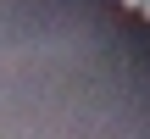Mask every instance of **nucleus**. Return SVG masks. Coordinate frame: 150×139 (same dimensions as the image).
<instances>
[{
    "mask_svg": "<svg viewBox=\"0 0 150 139\" xmlns=\"http://www.w3.org/2000/svg\"><path fill=\"white\" fill-rule=\"evenodd\" d=\"M122 6H128V11H139V0H122Z\"/></svg>",
    "mask_w": 150,
    "mask_h": 139,
    "instance_id": "nucleus-1",
    "label": "nucleus"
},
{
    "mask_svg": "<svg viewBox=\"0 0 150 139\" xmlns=\"http://www.w3.org/2000/svg\"><path fill=\"white\" fill-rule=\"evenodd\" d=\"M139 11H145V17H150V0H139Z\"/></svg>",
    "mask_w": 150,
    "mask_h": 139,
    "instance_id": "nucleus-2",
    "label": "nucleus"
}]
</instances>
